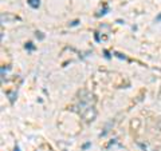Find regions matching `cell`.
<instances>
[{
	"mask_svg": "<svg viewBox=\"0 0 161 151\" xmlns=\"http://www.w3.org/2000/svg\"><path fill=\"white\" fill-rule=\"evenodd\" d=\"M28 4L32 8H38L40 6V0H28Z\"/></svg>",
	"mask_w": 161,
	"mask_h": 151,
	"instance_id": "obj_1",
	"label": "cell"
},
{
	"mask_svg": "<svg viewBox=\"0 0 161 151\" xmlns=\"http://www.w3.org/2000/svg\"><path fill=\"white\" fill-rule=\"evenodd\" d=\"M26 48H27V49H30V51H32V49H34L35 47L32 46V43H27V44H26Z\"/></svg>",
	"mask_w": 161,
	"mask_h": 151,
	"instance_id": "obj_2",
	"label": "cell"
},
{
	"mask_svg": "<svg viewBox=\"0 0 161 151\" xmlns=\"http://www.w3.org/2000/svg\"><path fill=\"white\" fill-rule=\"evenodd\" d=\"M154 22H157V23H158V22H161V13H160V15H157V18L154 19Z\"/></svg>",
	"mask_w": 161,
	"mask_h": 151,
	"instance_id": "obj_3",
	"label": "cell"
},
{
	"mask_svg": "<svg viewBox=\"0 0 161 151\" xmlns=\"http://www.w3.org/2000/svg\"><path fill=\"white\" fill-rule=\"evenodd\" d=\"M89 146H90V143H86V144H85V146H83V150H86V148L89 147Z\"/></svg>",
	"mask_w": 161,
	"mask_h": 151,
	"instance_id": "obj_4",
	"label": "cell"
},
{
	"mask_svg": "<svg viewBox=\"0 0 161 151\" xmlns=\"http://www.w3.org/2000/svg\"><path fill=\"white\" fill-rule=\"evenodd\" d=\"M15 151H19V147H18V146H16V147H15Z\"/></svg>",
	"mask_w": 161,
	"mask_h": 151,
	"instance_id": "obj_5",
	"label": "cell"
}]
</instances>
